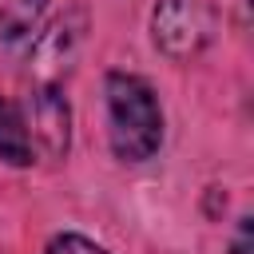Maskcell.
I'll use <instances>...</instances> for the list:
<instances>
[{
	"instance_id": "277c9868",
	"label": "cell",
	"mask_w": 254,
	"mask_h": 254,
	"mask_svg": "<svg viewBox=\"0 0 254 254\" xmlns=\"http://www.w3.org/2000/svg\"><path fill=\"white\" fill-rule=\"evenodd\" d=\"M24 123L32 135V151L60 163L71 151V103L60 83H36L24 103Z\"/></svg>"
},
{
	"instance_id": "ba28073f",
	"label": "cell",
	"mask_w": 254,
	"mask_h": 254,
	"mask_svg": "<svg viewBox=\"0 0 254 254\" xmlns=\"http://www.w3.org/2000/svg\"><path fill=\"white\" fill-rule=\"evenodd\" d=\"M250 222H254L250 214L238 218V234H234V242H230V254H254V250H250Z\"/></svg>"
},
{
	"instance_id": "7a4b0ae2",
	"label": "cell",
	"mask_w": 254,
	"mask_h": 254,
	"mask_svg": "<svg viewBox=\"0 0 254 254\" xmlns=\"http://www.w3.org/2000/svg\"><path fill=\"white\" fill-rule=\"evenodd\" d=\"M210 32H214V16L206 0H155L151 8V40L175 64L198 56Z\"/></svg>"
},
{
	"instance_id": "6da1fadb",
	"label": "cell",
	"mask_w": 254,
	"mask_h": 254,
	"mask_svg": "<svg viewBox=\"0 0 254 254\" xmlns=\"http://www.w3.org/2000/svg\"><path fill=\"white\" fill-rule=\"evenodd\" d=\"M107 143L119 163H147L163 147V107L155 87L135 71H107Z\"/></svg>"
},
{
	"instance_id": "52a82bcc",
	"label": "cell",
	"mask_w": 254,
	"mask_h": 254,
	"mask_svg": "<svg viewBox=\"0 0 254 254\" xmlns=\"http://www.w3.org/2000/svg\"><path fill=\"white\" fill-rule=\"evenodd\" d=\"M44 254H107L99 242H91L87 234H75V230H64L56 238H48Z\"/></svg>"
},
{
	"instance_id": "3957f363",
	"label": "cell",
	"mask_w": 254,
	"mask_h": 254,
	"mask_svg": "<svg viewBox=\"0 0 254 254\" xmlns=\"http://www.w3.org/2000/svg\"><path fill=\"white\" fill-rule=\"evenodd\" d=\"M83 32H87V16L79 8L60 12L48 28L36 32V44L28 52V75L36 83H60V75L71 71L75 56H79Z\"/></svg>"
},
{
	"instance_id": "8992f818",
	"label": "cell",
	"mask_w": 254,
	"mask_h": 254,
	"mask_svg": "<svg viewBox=\"0 0 254 254\" xmlns=\"http://www.w3.org/2000/svg\"><path fill=\"white\" fill-rule=\"evenodd\" d=\"M48 0H0V40H20L36 28Z\"/></svg>"
},
{
	"instance_id": "5b68a950",
	"label": "cell",
	"mask_w": 254,
	"mask_h": 254,
	"mask_svg": "<svg viewBox=\"0 0 254 254\" xmlns=\"http://www.w3.org/2000/svg\"><path fill=\"white\" fill-rule=\"evenodd\" d=\"M36 151H32V135L24 123V107L12 103L8 95H0V163L8 167H32Z\"/></svg>"
}]
</instances>
